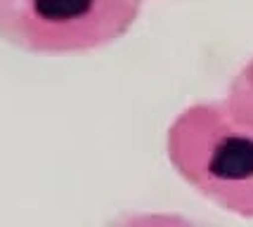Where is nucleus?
<instances>
[{"label": "nucleus", "mask_w": 253, "mask_h": 227, "mask_svg": "<svg viewBox=\"0 0 253 227\" xmlns=\"http://www.w3.org/2000/svg\"><path fill=\"white\" fill-rule=\"evenodd\" d=\"M168 161L185 182L222 211L253 220V111L230 99L197 102L166 135Z\"/></svg>", "instance_id": "1"}, {"label": "nucleus", "mask_w": 253, "mask_h": 227, "mask_svg": "<svg viewBox=\"0 0 253 227\" xmlns=\"http://www.w3.org/2000/svg\"><path fill=\"white\" fill-rule=\"evenodd\" d=\"M142 0H0V41L36 54L92 52L132 29Z\"/></svg>", "instance_id": "2"}, {"label": "nucleus", "mask_w": 253, "mask_h": 227, "mask_svg": "<svg viewBox=\"0 0 253 227\" xmlns=\"http://www.w3.org/2000/svg\"><path fill=\"white\" fill-rule=\"evenodd\" d=\"M107 227H209L194 218L180 213H149V211H130L114 218Z\"/></svg>", "instance_id": "3"}, {"label": "nucleus", "mask_w": 253, "mask_h": 227, "mask_svg": "<svg viewBox=\"0 0 253 227\" xmlns=\"http://www.w3.org/2000/svg\"><path fill=\"white\" fill-rule=\"evenodd\" d=\"M227 99L253 111V57L232 78L230 90H227Z\"/></svg>", "instance_id": "4"}]
</instances>
